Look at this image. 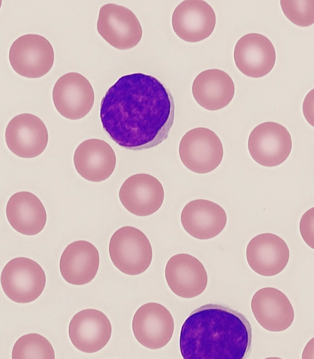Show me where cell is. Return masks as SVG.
I'll use <instances>...</instances> for the list:
<instances>
[{
	"mask_svg": "<svg viewBox=\"0 0 314 359\" xmlns=\"http://www.w3.org/2000/svg\"><path fill=\"white\" fill-rule=\"evenodd\" d=\"M1 3H2V1L0 0V8H1Z\"/></svg>",
	"mask_w": 314,
	"mask_h": 359,
	"instance_id": "27",
	"label": "cell"
},
{
	"mask_svg": "<svg viewBox=\"0 0 314 359\" xmlns=\"http://www.w3.org/2000/svg\"><path fill=\"white\" fill-rule=\"evenodd\" d=\"M248 149L253 160L267 167L284 162L292 150V138L283 125L274 121L262 123L251 132Z\"/></svg>",
	"mask_w": 314,
	"mask_h": 359,
	"instance_id": "8",
	"label": "cell"
},
{
	"mask_svg": "<svg viewBox=\"0 0 314 359\" xmlns=\"http://www.w3.org/2000/svg\"><path fill=\"white\" fill-rule=\"evenodd\" d=\"M216 24L212 7L202 0H185L179 3L172 15V27L182 40L196 43L208 38Z\"/></svg>",
	"mask_w": 314,
	"mask_h": 359,
	"instance_id": "13",
	"label": "cell"
},
{
	"mask_svg": "<svg viewBox=\"0 0 314 359\" xmlns=\"http://www.w3.org/2000/svg\"><path fill=\"white\" fill-rule=\"evenodd\" d=\"M119 199L127 211L140 217L148 216L162 206L164 191L161 182L148 174H136L122 184Z\"/></svg>",
	"mask_w": 314,
	"mask_h": 359,
	"instance_id": "12",
	"label": "cell"
},
{
	"mask_svg": "<svg viewBox=\"0 0 314 359\" xmlns=\"http://www.w3.org/2000/svg\"><path fill=\"white\" fill-rule=\"evenodd\" d=\"M52 99L61 115L70 120H78L91 110L95 94L92 85L84 76L71 72L57 79L52 91Z\"/></svg>",
	"mask_w": 314,
	"mask_h": 359,
	"instance_id": "9",
	"label": "cell"
},
{
	"mask_svg": "<svg viewBox=\"0 0 314 359\" xmlns=\"http://www.w3.org/2000/svg\"><path fill=\"white\" fill-rule=\"evenodd\" d=\"M109 253L113 265L129 275L145 272L152 259L148 238L143 231L132 226L123 227L113 234L109 240Z\"/></svg>",
	"mask_w": 314,
	"mask_h": 359,
	"instance_id": "3",
	"label": "cell"
},
{
	"mask_svg": "<svg viewBox=\"0 0 314 359\" xmlns=\"http://www.w3.org/2000/svg\"><path fill=\"white\" fill-rule=\"evenodd\" d=\"M314 207L306 211L301 216L299 222V230L302 238L305 243L314 249Z\"/></svg>",
	"mask_w": 314,
	"mask_h": 359,
	"instance_id": "26",
	"label": "cell"
},
{
	"mask_svg": "<svg viewBox=\"0 0 314 359\" xmlns=\"http://www.w3.org/2000/svg\"><path fill=\"white\" fill-rule=\"evenodd\" d=\"M251 307L258 323L271 332L285 330L295 318V312L288 298L274 287L258 290L252 297Z\"/></svg>",
	"mask_w": 314,
	"mask_h": 359,
	"instance_id": "18",
	"label": "cell"
},
{
	"mask_svg": "<svg viewBox=\"0 0 314 359\" xmlns=\"http://www.w3.org/2000/svg\"><path fill=\"white\" fill-rule=\"evenodd\" d=\"M112 327L108 317L95 309L76 313L69 323L68 334L74 346L87 353L99 351L109 342Z\"/></svg>",
	"mask_w": 314,
	"mask_h": 359,
	"instance_id": "14",
	"label": "cell"
},
{
	"mask_svg": "<svg viewBox=\"0 0 314 359\" xmlns=\"http://www.w3.org/2000/svg\"><path fill=\"white\" fill-rule=\"evenodd\" d=\"M246 257L250 268L258 275L270 277L280 273L287 266L290 250L278 236L263 233L248 243Z\"/></svg>",
	"mask_w": 314,
	"mask_h": 359,
	"instance_id": "17",
	"label": "cell"
},
{
	"mask_svg": "<svg viewBox=\"0 0 314 359\" xmlns=\"http://www.w3.org/2000/svg\"><path fill=\"white\" fill-rule=\"evenodd\" d=\"M11 358L54 359L55 353L52 345L44 336L38 333H29L15 342Z\"/></svg>",
	"mask_w": 314,
	"mask_h": 359,
	"instance_id": "24",
	"label": "cell"
},
{
	"mask_svg": "<svg viewBox=\"0 0 314 359\" xmlns=\"http://www.w3.org/2000/svg\"><path fill=\"white\" fill-rule=\"evenodd\" d=\"M8 59L18 75L27 78H40L52 68L54 52L52 44L38 34H25L11 45Z\"/></svg>",
	"mask_w": 314,
	"mask_h": 359,
	"instance_id": "6",
	"label": "cell"
},
{
	"mask_svg": "<svg viewBox=\"0 0 314 359\" xmlns=\"http://www.w3.org/2000/svg\"><path fill=\"white\" fill-rule=\"evenodd\" d=\"M8 149L23 158L40 155L48 143V132L44 122L37 116L22 113L14 116L5 130Z\"/></svg>",
	"mask_w": 314,
	"mask_h": 359,
	"instance_id": "10",
	"label": "cell"
},
{
	"mask_svg": "<svg viewBox=\"0 0 314 359\" xmlns=\"http://www.w3.org/2000/svg\"><path fill=\"white\" fill-rule=\"evenodd\" d=\"M0 282L6 296L17 303H29L42 294L46 284L42 268L34 260L15 257L2 269Z\"/></svg>",
	"mask_w": 314,
	"mask_h": 359,
	"instance_id": "4",
	"label": "cell"
},
{
	"mask_svg": "<svg viewBox=\"0 0 314 359\" xmlns=\"http://www.w3.org/2000/svg\"><path fill=\"white\" fill-rule=\"evenodd\" d=\"M281 9L294 24L306 27L314 23V1L281 0Z\"/></svg>",
	"mask_w": 314,
	"mask_h": 359,
	"instance_id": "25",
	"label": "cell"
},
{
	"mask_svg": "<svg viewBox=\"0 0 314 359\" xmlns=\"http://www.w3.org/2000/svg\"><path fill=\"white\" fill-rule=\"evenodd\" d=\"M6 214L11 227L25 236L39 234L47 222V212L40 199L29 191H19L8 199Z\"/></svg>",
	"mask_w": 314,
	"mask_h": 359,
	"instance_id": "22",
	"label": "cell"
},
{
	"mask_svg": "<svg viewBox=\"0 0 314 359\" xmlns=\"http://www.w3.org/2000/svg\"><path fill=\"white\" fill-rule=\"evenodd\" d=\"M136 339L150 349H159L171 340L174 331L173 318L166 307L157 303L141 305L132 319Z\"/></svg>",
	"mask_w": 314,
	"mask_h": 359,
	"instance_id": "11",
	"label": "cell"
},
{
	"mask_svg": "<svg viewBox=\"0 0 314 359\" xmlns=\"http://www.w3.org/2000/svg\"><path fill=\"white\" fill-rule=\"evenodd\" d=\"M179 156L190 171L204 174L214 170L221 162L223 148L218 135L207 128L187 132L179 144Z\"/></svg>",
	"mask_w": 314,
	"mask_h": 359,
	"instance_id": "5",
	"label": "cell"
},
{
	"mask_svg": "<svg viewBox=\"0 0 314 359\" xmlns=\"http://www.w3.org/2000/svg\"><path fill=\"white\" fill-rule=\"evenodd\" d=\"M174 115L175 103L169 90L156 77L143 73L120 77L100 104L104 132L120 146L133 151L164 142Z\"/></svg>",
	"mask_w": 314,
	"mask_h": 359,
	"instance_id": "1",
	"label": "cell"
},
{
	"mask_svg": "<svg viewBox=\"0 0 314 359\" xmlns=\"http://www.w3.org/2000/svg\"><path fill=\"white\" fill-rule=\"evenodd\" d=\"M73 163L82 178L91 182H101L113 172L116 156L112 147L105 141L89 139L77 147Z\"/></svg>",
	"mask_w": 314,
	"mask_h": 359,
	"instance_id": "19",
	"label": "cell"
},
{
	"mask_svg": "<svg viewBox=\"0 0 314 359\" xmlns=\"http://www.w3.org/2000/svg\"><path fill=\"white\" fill-rule=\"evenodd\" d=\"M97 30L112 47L129 49L141 40V24L129 8L115 3L103 5L99 11Z\"/></svg>",
	"mask_w": 314,
	"mask_h": 359,
	"instance_id": "7",
	"label": "cell"
},
{
	"mask_svg": "<svg viewBox=\"0 0 314 359\" xmlns=\"http://www.w3.org/2000/svg\"><path fill=\"white\" fill-rule=\"evenodd\" d=\"M97 249L86 240H75L68 245L60 258L59 269L69 284L81 286L91 282L98 271Z\"/></svg>",
	"mask_w": 314,
	"mask_h": 359,
	"instance_id": "21",
	"label": "cell"
},
{
	"mask_svg": "<svg viewBox=\"0 0 314 359\" xmlns=\"http://www.w3.org/2000/svg\"><path fill=\"white\" fill-rule=\"evenodd\" d=\"M180 221L184 229L192 237L207 240L218 236L225 228L227 215L219 204L198 199L183 208Z\"/></svg>",
	"mask_w": 314,
	"mask_h": 359,
	"instance_id": "20",
	"label": "cell"
},
{
	"mask_svg": "<svg viewBox=\"0 0 314 359\" xmlns=\"http://www.w3.org/2000/svg\"><path fill=\"white\" fill-rule=\"evenodd\" d=\"M233 56L238 70L253 78L267 75L276 62L274 45L267 37L258 33L241 37L235 44Z\"/></svg>",
	"mask_w": 314,
	"mask_h": 359,
	"instance_id": "15",
	"label": "cell"
},
{
	"mask_svg": "<svg viewBox=\"0 0 314 359\" xmlns=\"http://www.w3.org/2000/svg\"><path fill=\"white\" fill-rule=\"evenodd\" d=\"M251 340V326L245 316L227 305L209 303L185 321L179 345L185 359H243Z\"/></svg>",
	"mask_w": 314,
	"mask_h": 359,
	"instance_id": "2",
	"label": "cell"
},
{
	"mask_svg": "<svg viewBox=\"0 0 314 359\" xmlns=\"http://www.w3.org/2000/svg\"><path fill=\"white\" fill-rule=\"evenodd\" d=\"M165 278L178 296L192 298L206 289L207 275L203 264L195 257L180 253L171 257L165 267Z\"/></svg>",
	"mask_w": 314,
	"mask_h": 359,
	"instance_id": "16",
	"label": "cell"
},
{
	"mask_svg": "<svg viewBox=\"0 0 314 359\" xmlns=\"http://www.w3.org/2000/svg\"><path fill=\"white\" fill-rule=\"evenodd\" d=\"M192 95L196 102L210 111L226 107L235 95V84L228 74L222 70H203L194 79Z\"/></svg>",
	"mask_w": 314,
	"mask_h": 359,
	"instance_id": "23",
	"label": "cell"
}]
</instances>
